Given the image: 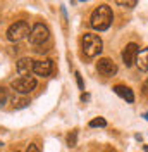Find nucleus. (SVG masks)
Here are the masks:
<instances>
[{"label": "nucleus", "instance_id": "obj_1", "mask_svg": "<svg viewBox=\"0 0 148 152\" xmlns=\"http://www.w3.org/2000/svg\"><path fill=\"white\" fill-rule=\"evenodd\" d=\"M112 21H114V14H112V9L109 5H98L96 9L91 12V18H90V24H91L93 29L96 31H105V29L110 28Z\"/></svg>", "mask_w": 148, "mask_h": 152}, {"label": "nucleus", "instance_id": "obj_2", "mask_svg": "<svg viewBox=\"0 0 148 152\" xmlns=\"http://www.w3.org/2000/svg\"><path fill=\"white\" fill-rule=\"evenodd\" d=\"M81 47H83V54L86 57H96L103 50V42L98 35L93 33H84L83 40H81Z\"/></svg>", "mask_w": 148, "mask_h": 152}, {"label": "nucleus", "instance_id": "obj_3", "mask_svg": "<svg viewBox=\"0 0 148 152\" xmlns=\"http://www.w3.org/2000/svg\"><path fill=\"white\" fill-rule=\"evenodd\" d=\"M29 31H31V28H29V24L26 21H16L7 29V40L12 42V43H17L21 40H24L26 37H29Z\"/></svg>", "mask_w": 148, "mask_h": 152}, {"label": "nucleus", "instance_id": "obj_4", "mask_svg": "<svg viewBox=\"0 0 148 152\" xmlns=\"http://www.w3.org/2000/svg\"><path fill=\"white\" fill-rule=\"evenodd\" d=\"M48 37H50L48 26L43 24V23H36V24L31 28L28 38H29V43H33V45H43L46 40H48Z\"/></svg>", "mask_w": 148, "mask_h": 152}, {"label": "nucleus", "instance_id": "obj_5", "mask_svg": "<svg viewBox=\"0 0 148 152\" xmlns=\"http://www.w3.org/2000/svg\"><path fill=\"white\" fill-rule=\"evenodd\" d=\"M12 88L21 95H26L29 92H33L36 88V80L33 76H26V78H19L12 81Z\"/></svg>", "mask_w": 148, "mask_h": 152}, {"label": "nucleus", "instance_id": "obj_6", "mask_svg": "<svg viewBox=\"0 0 148 152\" xmlns=\"http://www.w3.org/2000/svg\"><path fill=\"white\" fill-rule=\"evenodd\" d=\"M96 69H98V73L103 76H114L115 73H117V66H115V62L112 61V59H109V57H103V59H100L98 62H96Z\"/></svg>", "mask_w": 148, "mask_h": 152}, {"label": "nucleus", "instance_id": "obj_7", "mask_svg": "<svg viewBox=\"0 0 148 152\" xmlns=\"http://www.w3.org/2000/svg\"><path fill=\"white\" fill-rule=\"evenodd\" d=\"M120 56H122V62L126 64V67H131L136 61V56H138V45L136 43H128Z\"/></svg>", "mask_w": 148, "mask_h": 152}, {"label": "nucleus", "instance_id": "obj_8", "mask_svg": "<svg viewBox=\"0 0 148 152\" xmlns=\"http://www.w3.org/2000/svg\"><path fill=\"white\" fill-rule=\"evenodd\" d=\"M52 61L50 59H41V61H36L35 66H33V73H36L38 76H48L52 73Z\"/></svg>", "mask_w": 148, "mask_h": 152}, {"label": "nucleus", "instance_id": "obj_9", "mask_svg": "<svg viewBox=\"0 0 148 152\" xmlns=\"http://www.w3.org/2000/svg\"><path fill=\"white\" fill-rule=\"evenodd\" d=\"M33 66H35V61L29 59V57H22L17 61V73L21 75V78H26L33 73Z\"/></svg>", "mask_w": 148, "mask_h": 152}, {"label": "nucleus", "instance_id": "obj_10", "mask_svg": "<svg viewBox=\"0 0 148 152\" xmlns=\"http://www.w3.org/2000/svg\"><path fill=\"white\" fill-rule=\"evenodd\" d=\"M114 92L119 95V97H122L126 102H134V94H133V90H131L129 86H124V85H115L114 86Z\"/></svg>", "mask_w": 148, "mask_h": 152}, {"label": "nucleus", "instance_id": "obj_11", "mask_svg": "<svg viewBox=\"0 0 148 152\" xmlns=\"http://www.w3.org/2000/svg\"><path fill=\"white\" fill-rule=\"evenodd\" d=\"M136 66H138L139 71L147 73L148 71V48H143V50H138V56H136Z\"/></svg>", "mask_w": 148, "mask_h": 152}, {"label": "nucleus", "instance_id": "obj_12", "mask_svg": "<svg viewBox=\"0 0 148 152\" xmlns=\"http://www.w3.org/2000/svg\"><path fill=\"white\" fill-rule=\"evenodd\" d=\"M29 104V100L26 97H14L12 99V105L16 107V109H21V107H26Z\"/></svg>", "mask_w": 148, "mask_h": 152}, {"label": "nucleus", "instance_id": "obj_13", "mask_svg": "<svg viewBox=\"0 0 148 152\" xmlns=\"http://www.w3.org/2000/svg\"><path fill=\"white\" fill-rule=\"evenodd\" d=\"M90 126H91V128H96V126H98V128H105V126H107V121H105L103 118H95V119L90 121Z\"/></svg>", "mask_w": 148, "mask_h": 152}, {"label": "nucleus", "instance_id": "obj_14", "mask_svg": "<svg viewBox=\"0 0 148 152\" xmlns=\"http://www.w3.org/2000/svg\"><path fill=\"white\" fill-rule=\"evenodd\" d=\"M117 5H120V7H128V9H133V7H136V0H117L115 2Z\"/></svg>", "mask_w": 148, "mask_h": 152}, {"label": "nucleus", "instance_id": "obj_15", "mask_svg": "<svg viewBox=\"0 0 148 152\" xmlns=\"http://www.w3.org/2000/svg\"><path fill=\"white\" fill-rule=\"evenodd\" d=\"M7 97H9V92H7V88H5V86H0V104H5Z\"/></svg>", "mask_w": 148, "mask_h": 152}, {"label": "nucleus", "instance_id": "obj_16", "mask_svg": "<svg viewBox=\"0 0 148 152\" xmlns=\"http://www.w3.org/2000/svg\"><path fill=\"white\" fill-rule=\"evenodd\" d=\"M76 138H78V133L76 132L69 133V137H67V143H69V147H76Z\"/></svg>", "mask_w": 148, "mask_h": 152}, {"label": "nucleus", "instance_id": "obj_17", "mask_svg": "<svg viewBox=\"0 0 148 152\" xmlns=\"http://www.w3.org/2000/svg\"><path fill=\"white\" fill-rule=\"evenodd\" d=\"M74 76H76V81H78V86H79L81 90H84V83H83V78H81V75H79V71H76V73H74Z\"/></svg>", "mask_w": 148, "mask_h": 152}, {"label": "nucleus", "instance_id": "obj_18", "mask_svg": "<svg viewBox=\"0 0 148 152\" xmlns=\"http://www.w3.org/2000/svg\"><path fill=\"white\" fill-rule=\"evenodd\" d=\"M26 152H40V149H38L36 143H29L28 149H26Z\"/></svg>", "mask_w": 148, "mask_h": 152}, {"label": "nucleus", "instance_id": "obj_19", "mask_svg": "<svg viewBox=\"0 0 148 152\" xmlns=\"http://www.w3.org/2000/svg\"><path fill=\"white\" fill-rule=\"evenodd\" d=\"M143 92H145V94L148 95V80L145 81V85H143Z\"/></svg>", "mask_w": 148, "mask_h": 152}, {"label": "nucleus", "instance_id": "obj_20", "mask_svg": "<svg viewBox=\"0 0 148 152\" xmlns=\"http://www.w3.org/2000/svg\"><path fill=\"white\" fill-rule=\"evenodd\" d=\"M88 99H90V95H88V94H83V95H81V100H88Z\"/></svg>", "mask_w": 148, "mask_h": 152}, {"label": "nucleus", "instance_id": "obj_21", "mask_svg": "<svg viewBox=\"0 0 148 152\" xmlns=\"http://www.w3.org/2000/svg\"><path fill=\"white\" fill-rule=\"evenodd\" d=\"M143 149H145V151L148 152V145H143Z\"/></svg>", "mask_w": 148, "mask_h": 152}, {"label": "nucleus", "instance_id": "obj_22", "mask_svg": "<svg viewBox=\"0 0 148 152\" xmlns=\"http://www.w3.org/2000/svg\"><path fill=\"white\" fill-rule=\"evenodd\" d=\"M105 152H112V151H105Z\"/></svg>", "mask_w": 148, "mask_h": 152}, {"label": "nucleus", "instance_id": "obj_23", "mask_svg": "<svg viewBox=\"0 0 148 152\" xmlns=\"http://www.w3.org/2000/svg\"><path fill=\"white\" fill-rule=\"evenodd\" d=\"M0 145H4V143H2V142H0Z\"/></svg>", "mask_w": 148, "mask_h": 152}]
</instances>
